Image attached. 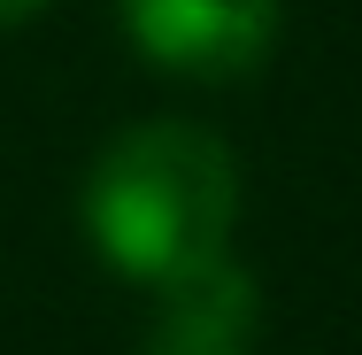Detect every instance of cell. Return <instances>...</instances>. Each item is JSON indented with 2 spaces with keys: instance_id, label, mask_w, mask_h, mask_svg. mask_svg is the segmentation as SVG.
I'll return each instance as SVG.
<instances>
[{
  "instance_id": "6da1fadb",
  "label": "cell",
  "mask_w": 362,
  "mask_h": 355,
  "mask_svg": "<svg viewBox=\"0 0 362 355\" xmlns=\"http://www.w3.org/2000/svg\"><path fill=\"white\" fill-rule=\"evenodd\" d=\"M239 224V162L201 124H139L108 147L85 178V232L93 247L139 286L185 278L216 263Z\"/></svg>"
},
{
  "instance_id": "3957f363",
  "label": "cell",
  "mask_w": 362,
  "mask_h": 355,
  "mask_svg": "<svg viewBox=\"0 0 362 355\" xmlns=\"http://www.w3.org/2000/svg\"><path fill=\"white\" fill-rule=\"evenodd\" d=\"M139 355H255V278L231 255L162 278Z\"/></svg>"
},
{
  "instance_id": "7a4b0ae2",
  "label": "cell",
  "mask_w": 362,
  "mask_h": 355,
  "mask_svg": "<svg viewBox=\"0 0 362 355\" xmlns=\"http://www.w3.org/2000/svg\"><path fill=\"white\" fill-rule=\"evenodd\" d=\"M146 62L185 77H247L278 39V0H116Z\"/></svg>"
},
{
  "instance_id": "277c9868",
  "label": "cell",
  "mask_w": 362,
  "mask_h": 355,
  "mask_svg": "<svg viewBox=\"0 0 362 355\" xmlns=\"http://www.w3.org/2000/svg\"><path fill=\"white\" fill-rule=\"evenodd\" d=\"M47 0H0V23H23V16H39Z\"/></svg>"
}]
</instances>
